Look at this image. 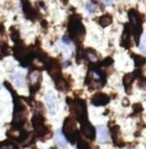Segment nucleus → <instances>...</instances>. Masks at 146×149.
<instances>
[{"instance_id":"1","label":"nucleus","mask_w":146,"mask_h":149,"mask_svg":"<svg viewBox=\"0 0 146 149\" xmlns=\"http://www.w3.org/2000/svg\"><path fill=\"white\" fill-rule=\"evenodd\" d=\"M68 33L69 37L76 43H80L85 37V27L82 23V17L79 14H72L68 21Z\"/></svg>"},{"instance_id":"2","label":"nucleus","mask_w":146,"mask_h":149,"mask_svg":"<svg viewBox=\"0 0 146 149\" xmlns=\"http://www.w3.org/2000/svg\"><path fill=\"white\" fill-rule=\"evenodd\" d=\"M66 101H67V104L69 106L70 112H71L73 117L77 121L82 122L88 118L87 106H86V102L83 99H81V98L72 99L70 97H67Z\"/></svg>"},{"instance_id":"3","label":"nucleus","mask_w":146,"mask_h":149,"mask_svg":"<svg viewBox=\"0 0 146 149\" xmlns=\"http://www.w3.org/2000/svg\"><path fill=\"white\" fill-rule=\"evenodd\" d=\"M62 132L65 135L66 138L72 144H74L78 140L80 135H79V130L77 128L76 121H75L74 117H67L65 119L64 123H63Z\"/></svg>"},{"instance_id":"4","label":"nucleus","mask_w":146,"mask_h":149,"mask_svg":"<svg viewBox=\"0 0 146 149\" xmlns=\"http://www.w3.org/2000/svg\"><path fill=\"white\" fill-rule=\"evenodd\" d=\"M129 19H130V23H129V27L132 31V34L135 37V40L138 41L139 36L141 34V31H142V28H141V16L139 15V13L136 10H130L129 13Z\"/></svg>"},{"instance_id":"5","label":"nucleus","mask_w":146,"mask_h":149,"mask_svg":"<svg viewBox=\"0 0 146 149\" xmlns=\"http://www.w3.org/2000/svg\"><path fill=\"white\" fill-rule=\"evenodd\" d=\"M46 65V69L48 71L49 75L53 78V80H56L57 78L62 76L61 73V66L59 61L55 58H49L44 63Z\"/></svg>"},{"instance_id":"6","label":"nucleus","mask_w":146,"mask_h":149,"mask_svg":"<svg viewBox=\"0 0 146 149\" xmlns=\"http://www.w3.org/2000/svg\"><path fill=\"white\" fill-rule=\"evenodd\" d=\"M29 80H30V93L35 94L40 89L41 72L38 69H33L29 74Z\"/></svg>"},{"instance_id":"7","label":"nucleus","mask_w":146,"mask_h":149,"mask_svg":"<svg viewBox=\"0 0 146 149\" xmlns=\"http://www.w3.org/2000/svg\"><path fill=\"white\" fill-rule=\"evenodd\" d=\"M80 131L89 140H94L95 139V128L88 121V119L80 122Z\"/></svg>"},{"instance_id":"8","label":"nucleus","mask_w":146,"mask_h":149,"mask_svg":"<svg viewBox=\"0 0 146 149\" xmlns=\"http://www.w3.org/2000/svg\"><path fill=\"white\" fill-rule=\"evenodd\" d=\"M22 8H23L24 15L27 19L29 20H35L38 18V13L37 11L31 6L29 0H21Z\"/></svg>"},{"instance_id":"9","label":"nucleus","mask_w":146,"mask_h":149,"mask_svg":"<svg viewBox=\"0 0 146 149\" xmlns=\"http://www.w3.org/2000/svg\"><path fill=\"white\" fill-rule=\"evenodd\" d=\"M45 101H46V104L48 106L50 114H52V115L55 114L57 109H58V103H57L56 96L53 94L52 91H49V92L46 93V95H45Z\"/></svg>"},{"instance_id":"10","label":"nucleus","mask_w":146,"mask_h":149,"mask_svg":"<svg viewBox=\"0 0 146 149\" xmlns=\"http://www.w3.org/2000/svg\"><path fill=\"white\" fill-rule=\"evenodd\" d=\"M110 101L109 96L105 93H96L91 97V103L95 106H104V105L108 104Z\"/></svg>"},{"instance_id":"11","label":"nucleus","mask_w":146,"mask_h":149,"mask_svg":"<svg viewBox=\"0 0 146 149\" xmlns=\"http://www.w3.org/2000/svg\"><path fill=\"white\" fill-rule=\"evenodd\" d=\"M110 131H111V136H112L114 144L119 146V147H122V146L124 145V143H123L121 137H120L119 127H118L117 125L112 126V127H110Z\"/></svg>"},{"instance_id":"12","label":"nucleus","mask_w":146,"mask_h":149,"mask_svg":"<svg viewBox=\"0 0 146 149\" xmlns=\"http://www.w3.org/2000/svg\"><path fill=\"white\" fill-rule=\"evenodd\" d=\"M97 131H98V141L101 142V143H105V142L109 140L108 131H107V128L105 126L99 125L97 127Z\"/></svg>"},{"instance_id":"13","label":"nucleus","mask_w":146,"mask_h":149,"mask_svg":"<svg viewBox=\"0 0 146 149\" xmlns=\"http://www.w3.org/2000/svg\"><path fill=\"white\" fill-rule=\"evenodd\" d=\"M55 82V87L56 89H58L59 91H67L69 89V83H68L66 80L63 78V76L59 77L56 80H54Z\"/></svg>"},{"instance_id":"14","label":"nucleus","mask_w":146,"mask_h":149,"mask_svg":"<svg viewBox=\"0 0 146 149\" xmlns=\"http://www.w3.org/2000/svg\"><path fill=\"white\" fill-rule=\"evenodd\" d=\"M136 72L134 73H128V74H126L124 77H123V84H124L125 86V89H126V92H130V86H131L132 82H133L134 78H135L136 76Z\"/></svg>"},{"instance_id":"15","label":"nucleus","mask_w":146,"mask_h":149,"mask_svg":"<svg viewBox=\"0 0 146 149\" xmlns=\"http://www.w3.org/2000/svg\"><path fill=\"white\" fill-rule=\"evenodd\" d=\"M55 142L57 144V146L60 148H66L67 147V142H66L65 138L63 137V134H61L60 131H57L55 134Z\"/></svg>"},{"instance_id":"16","label":"nucleus","mask_w":146,"mask_h":149,"mask_svg":"<svg viewBox=\"0 0 146 149\" xmlns=\"http://www.w3.org/2000/svg\"><path fill=\"white\" fill-rule=\"evenodd\" d=\"M98 23L102 27H106L112 23V16L109 14H104L98 18Z\"/></svg>"},{"instance_id":"17","label":"nucleus","mask_w":146,"mask_h":149,"mask_svg":"<svg viewBox=\"0 0 146 149\" xmlns=\"http://www.w3.org/2000/svg\"><path fill=\"white\" fill-rule=\"evenodd\" d=\"M86 9L89 13H95L98 9V4L94 0H90L86 3Z\"/></svg>"},{"instance_id":"18","label":"nucleus","mask_w":146,"mask_h":149,"mask_svg":"<svg viewBox=\"0 0 146 149\" xmlns=\"http://www.w3.org/2000/svg\"><path fill=\"white\" fill-rule=\"evenodd\" d=\"M85 58H88L91 62H96L97 61V54L92 49L85 50Z\"/></svg>"},{"instance_id":"19","label":"nucleus","mask_w":146,"mask_h":149,"mask_svg":"<svg viewBox=\"0 0 146 149\" xmlns=\"http://www.w3.org/2000/svg\"><path fill=\"white\" fill-rule=\"evenodd\" d=\"M13 79H14L15 84H16L18 87H22L24 85V78L21 73H15L14 76H13Z\"/></svg>"},{"instance_id":"20","label":"nucleus","mask_w":146,"mask_h":149,"mask_svg":"<svg viewBox=\"0 0 146 149\" xmlns=\"http://www.w3.org/2000/svg\"><path fill=\"white\" fill-rule=\"evenodd\" d=\"M77 142H78V144H77V148L78 149H91L90 144L86 140H84L83 138H81V137H79Z\"/></svg>"},{"instance_id":"21","label":"nucleus","mask_w":146,"mask_h":149,"mask_svg":"<svg viewBox=\"0 0 146 149\" xmlns=\"http://www.w3.org/2000/svg\"><path fill=\"white\" fill-rule=\"evenodd\" d=\"M0 149H18V147L10 141H3L0 143Z\"/></svg>"},{"instance_id":"22","label":"nucleus","mask_w":146,"mask_h":149,"mask_svg":"<svg viewBox=\"0 0 146 149\" xmlns=\"http://www.w3.org/2000/svg\"><path fill=\"white\" fill-rule=\"evenodd\" d=\"M85 58V50H83L80 47L77 48V53H76V61L77 63H81L82 60Z\"/></svg>"},{"instance_id":"23","label":"nucleus","mask_w":146,"mask_h":149,"mask_svg":"<svg viewBox=\"0 0 146 149\" xmlns=\"http://www.w3.org/2000/svg\"><path fill=\"white\" fill-rule=\"evenodd\" d=\"M10 33H11V38H12V40L14 41L15 43L20 41L19 31H18L14 26H12V28L10 29Z\"/></svg>"},{"instance_id":"24","label":"nucleus","mask_w":146,"mask_h":149,"mask_svg":"<svg viewBox=\"0 0 146 149\" xmlns=\"http://www.w3.org/2000/svg\"><path fill=\"white\" fill-rule=\"evenodd\" d=\"M133 57H134V61H135V65L137 66H142V65H144L145 62H146V60H145V58H143V57H141V56H139V55H133Z\"/></svg>"},{"instance_id":"25","label":"nucleus","mask_w":146,"mask_h":149,"mask_svg":"<svg viewBox=\"0 0 146 149\" xmlns=\"http://www.w3.org/2000/svg\"><path fill=\"white\" fill-rule=\"evenodd\" d=\"M139 49L142 53L146 54V34L142 36L141 38V41H140V44H139Z\"/></svg>"},{"instance_id":"26","label":"nucleus","mask_w":146,"mask_h":149,"mask_svg":"<svg viewBox=\"0 0 146 149\" xmlns=\"http://www.w3.org/2000/svg\"><path fill=\"white\" fill-rule=\"evenodd\" d=\"M4 34H5V30H4V27L2 26H0V46L1 45H3V44H5V40H4Z\"/></svg>"},{"instance_id":"27","label":"nucleus","mask_w":146,"mask_h":149,"mask_svg":"<svg viewBox=\"0 0 146 149\" xmlns=\"http://www.w3.org/2000/svg\"><path fill=\"white\" fill-rule=\"evenodd\" d=\"M112 63H113L112 58H110V57H107V58H105L103 61H102L101 65H102V66H106V67H107V66H110Z\"/></svg>"},{"instance_id":"28","label":"nucleus","mask_w":146,"mask_h":149,"mask_svg":"<svg viewBox=\"0 0 146 149\" xmlns=\"http://www.w3.org/2000/svg\"><path fill=\"white\" fill-rule=\"evenodd\" d=\"M62 41L63 42H65V44H69V43L71 42L69 38H68V36H64V37L62 38Z\"/></svg>"},{"instance_id":"29","label":"nucleus","mask_w":146,"mask_h":149,"mask_svg":"<svg viewBox=\"0 0 146 149\" xmlns=\"http://www.w3.org/2000/svg\"><path fill=\"white\" fill-rule=\"evenodd\" d=\"M103 3H105L106 5H112V0H101Z\"/></svg>"},{"instance_id":"30","label":"nucleus","mask_w":146,"mask_h":149,"mask_svg":"<svg viewBox=\"0 0 146 149\" xmlns=\"http://www.w3.org/2000/svg\"><path fill=\"white\" fill-rule=\"evenodd\" d=\"M33 149H37V148H36V147H33Z\"/></svg>"},{"instance_id":"31","label":"nucleus","mask_w":146,"mask_h":149,"mask_svg":"<svg viewBox=\"0 0 146 149\" xmlns=\"http://www.w3.org/2000/svg\"><path fill=\"white\" fill-rule=\"evenodd\" d=\"M0 58H1V56H0Z\"/></svg>"}]
</instances>
